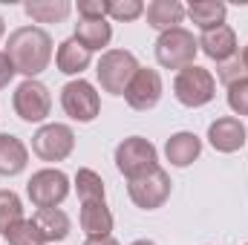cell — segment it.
<instances>
[{
	"mask_svg": "<svg viewBox=\"0 0 248 245\" xmlns=\"http://www.w3.org/2000/svg\"><path fill=\"white\" fill-rule=\"evenodd\" d=\"M32 219H35L38 231L44 234V243H61L72 231V222L61 208H41Z\"/></svg>",
	"mask_w": 248,
	"mask_h": 245,
	"instance_id": "cell-20",
	"label": "cell"
},
{
	"mask_svg": "<svg viewBox=\"0 0 248 245\" xmlns=\"http://www.w3.org/2000/svg\"><path fill=\"white\" fill-rule=\"evenodd\" d=\"M130 245H156L153 240H136V243H130Z\"/></svg>",
	"mask_w": 248,
	"mask_h": 245,
	"instance_id": "cell-33",
	"label": "cell"
},
{
	"mask_svg": "<svg viewBox=\"0 0 248 245\" xmlns=\"http://www.w3.org/2000/svg\"><path fill=\"white\" fill-rule=\"evenodd\" d=\"M20 219H26V216H23V202H20V196H17L15 190H0V237H3L15 222H20Z\"/></svg>",
	"mask_w": 248,
	"mask_h": 245,
	"instance_id": "cell-24",
	"label": "cell"
},
{
	"mask_svg": "<svg viewBox=\"0 0 248 245\" xmlns=\"http://www.w3.org/2000/svg\"><path fill=\"white\" fill-rule=\"evenodd\" d=\"M196 44H199V49H202L211 61H217V63H225V61H231V58L240 55V49H237V32H234L228 23L202 32Z\"/></svg>",
	"mask_w": 248,
	"mask_h": 245,
	"instance_id": "cell-13",
	"label": "cell"
},
{
	"mask_svg": "<svg viewBox=\"0 0 248 245\" xmlns=\"http://www.w3.org/2000/svg\"><path fill=\"white\" fill-rule=\"evenodd\" d=\"M61 107H63V113H66L72 122L90 124V122H95L98 113H101V95H98V90H95L90 81L75 78V81L63 84Z\"/></svg>",
	"mask_w": 248,
	"mask_h": 245,
	"instance_id": "cell-6",
	"label": "cell"
},
{
	"mask_svg": "<svg viewBox=\"0 0 248 245\" xmlns=\"http://www.w3.org/2000/svg\"><path fill=\"white\" fill-rule=\"evenodd\" d=\"M246 138L248 130L243 119H237V116H222V119L211 122V127H208V141L217 153H237L246 147Z\"/></svg>",
	"mask_w": 248,
	"mask_h": 245,
	"instance_id": "cell-12",
	"label": "cell"
},
{
	"mask_svg": "<svg viewBox=\"0 0 248 245\" xmlns=\"http://www.w3.org/2000/svg\"><path fill=\"white\" fill-rule=\"evenodd\" d=\"M6 35V23H3V17H0V38Z\"/></svg>",
	"mask_w": 248,
	"mask_h": 245,
	"instance_id": "cell-34",
	"label": "cell"
},
{
	"mask_svg": "<svg viewBox=\"0 0 248 245\" xmlns=\"http://www.w3.org/2000/svg\"><path fill=\"white\" fill-rule=\"evenodd\" d=\"M90 63H93V52L84 49L75 38H66V41L58 44V52H55L58 72H63V75H78L81 78V72L90 69Z\"/></svg>",
	"mask_w": 248,
	"mask_h": 245,
	"instance_id": "cell-19",
	"label": "cell"
},
{
	"mask_svg": "<svg viewBox=\"0 0 248 245\" xmlns=\"http://www.w3.org/2000/svg\"><path fill=\"white\" fill-rule=\"evenodd\" d=\"M84 49L90 52H101L110 46L113 41V26L107 23V17H98V20H87V17H78L75 23V35H72Z\"/></svg>",
	"mask_w": 248,
	"mask_h": 245,
	"instance_id": "cell-17",
	"label": "cell"
},
{
	"mask_svg": "<svg viewBox=\"0 0 248 245\" xmlns=\"http://www.w3.org/2000/svg\"><path fill=\"white\" fill-rule=\"evenodd\" d=\"M144 15H147V26H153L162 35V32L179 29V23L185 20L187 12L179 0H150L144 6Z\"/></svg>",
	"mask_w": 248,
	"mask_h": 245,
	"instance_id": "cell-15",
	"label": "cell"
},
{
	"mask_svg": "<svg viewBox=\"0 0 248 245\" xmlns=\"http://www.w3.org/2000/svg\"><path fill=\"white\" fill-rule=\"evenodd\" d=\"M196 52H199V44L196 38L187 32V29H170V32H162L156 38V61L165 69H185L193 66L196 61Z\"/></svg>",
	"mask_w": 248,
	"mask_h": 245,
	"instance_id": "cell-5",
	"label": "cell"
},
{
	"mask_svg": "<svg viewBox=\"0 0 248 245\" xmlns=\"http://www.w3.org/2000/svg\"><path fill=\"white\" fill-rule=\"evenodd\" d=\"M246 245H248V243H246Z\"/></svg>",
	"mask_w": 248,
	"mask_h": 245,
	"instance_id": "cell-35",
	"label": "cell"
},
{
	"mask_svg": "<svg viewBox=\"0 0 248 245\" xmlns=\"http://www.w3.org/2000/svg\"><path fill=\"white\" fill-rule=\"evenodd\" d=\"M15 69L26 78H38L52 61V38L41 26H20L9 35V44L3 49Z\"/></svg>",
	"mask_w": 248,
	"mask_h": 245,
	"instance_id": "cell-1",
	"label": "cell"
},
{
	"mask_svg": "<svg viewBox=\"0 0 248 245\" xmlns=\"http://www.w3.org/2000/svg\"><path fill=\"white\" fill-rule=\"evenodd\" d=\"M3 240L9 245H46L44 243V234H41L38 225H35V219H20V222H15V225L3 234Z\"/></svg>",
	"mask_w": 248,
	"mask_h": 245,
	"instance_id": "cell-25",
	"label": "cell"
},
{
	"mask_svg": "<svg viewBox=\"0 0 248 245\" xmlns=\"http://www.w3.org/2000/svg\"><path fill=\"white\" fill-rule=\"evenodd\" d=\"M78 17H87V20L107 17V0H78Z\"/></svg>",
	"mask_w": 248,
	"mask_h": 245,
	"instance_id": "cell-29",
	"label": "cell"
},
{
	"mask_svg": "<svg viewBox=\"0 0 248 245\" xmlns=\"http://www.w3.org/2000/svg\"><path fill=\"white\" fill-rule=\"evenodd\" d=\"M84 245H119L113 237H98V240H87Z\"/></svg>",
	"mask_w": 248,
	"mask_h": 245,
	"instance_id": "cell-31",
	"label": "cell"
},
{
	"mask_svg": "<svg viewBox=\"0 0 248 245\" xmlns=\"http://www.w3.org/2000/svg\"><path fill=\"white\" fill-rule=\"evenodd\" d=\"M12 107L20 122L41 124L52 113V95H49L46 84H41L38 78H26L23 84H17V90L12 95Z\"/></svg>",
	"mask_w": 248,
	"mask_h": 245,
	"instance_id": "cell-7",
	"label": "cell"
},
{
	"mask_svg": "<svg viewBox=\"0 0 248 245\" xmlns=\"http://www.w3.org/2000/svg\"><path fill=\"white\" fill-rule=\"evenodd\" d=\"M26 196L32 199V205L41 208H58L63 199L69 196V176L58 168H44L35 170L32 179L26 182Z\"/></svg>",
	"mask_w": 248,
	"mask_h": 245,
	"instance_id": "cell-9",
	"label": "cell"
},
{
	"mask_svg": "<svg viewBox=\"0 0 248 245\" xmlns=\"http://www.w3.org/2000/svg\"><path fill=\"white\" fill-rule=\"evenodd\" d=\"M185 12L202 32H208V29H217V26L225 23L228 6L219 3V0H190V3L185 6Z\"/></svg>",
	"mask_w": 248,
	"mask_h": 245,
	"instance_id": "cell-21",
	"label": "cell"
},
{
	"mask_svg": "<svg viewBox=\"0 0 248 245\" xmlns=\"http://www.w3.org/2000/svg\"><path fill=\"white\" fill-rule=\"evenodd\" d=\"M17 75V69H15V63L9 61V55L6 52H0V90H6L9 84H12V78Z\"/></svg>",
	"mask_w": 248,
	"mask_h": 245,
	"instance_id": "cell-30",
	"label": "cell"
},
{
	"mask_svg": "<svg viewBox=\"0 0 248 245\" xmlns=\"http://www.w3.org/2000/svg\"><path fill=\"white\" fill-rule=\"evenodd\" d=\"M23 12L35 23H63L72 12V3L69 0H26Z\"/></svg>",
	"mask_w": 248,
	"mask_h": 245,
	"instance_id": "cell-22",
	"label": "cell"
},
{
	"mask_svg": "<svg viewBox=\"0 0 248 245\" xmlns=\"http://www.w3.org/2000/svg\"><path fill=\"white\" fill-rule=\"evenodd\" d=\"M116 168L127 182L136 176H144L159 168V150L153 141H147L141 136H127L116 147Z\"/></svg>",
	"mask_w": 248,
	"mask_h": 245,
	"instance_id": "cell-4",
	"label": "cell"
},
{
	"mask_svg": "<svg viewBox=\"0 0 248 245\" xmlns=\"http://www.w3.org/2000/svg\"><path fill=\"white\" fill-rule=\"evenodd\" d=\"M162 92H165V84H162V75L159 69H150V66H139V72L133 75L127 92H124V101L139 110V113H147L153 110L159 101H162Z\"/></svg>",
	"mask_w": 248,
	"mask_h": 245,
	"instance_id": "cell-11",
	"label": "cell"
},
{
	"mask_svg": "<svg viewBox=\"0 0 248 245\" xmlns=\"http://www.w3.org/2000/svg\"><path fill=\"white\" fill-rule=\"evenodd\" d=\"M240 58H243V66H246V75H248V46L243 49V55H240Z\"/></svg>",
	"mask_w": 248,
	"mask_h": 245,
	"instance_id": "cell-32",
	"label": "cell"
},
{
	"mask_svg": "<svg viewBox=\"0 0 248 245\" xmlns=\"http://www.w3.org/2000/svg\"><path fill=\"white\" fill-rule=\"evenodd\" d=\"M72 150H75V133L69 124H41L38 133L32 136V153L41 162H63L72 156Z\"/></svg>",
	"mask_w": 248,
	"mask_h": 245,
	"instance_id": "cell-8",
	"label": "cell"
},
{
	"mask_svg": "<svg viewBox=\"0 0 248 245\" xmlns=\"http://www.w3.org/2000/svg\"><path fill=\"white\" fill-rule=\"evenodd\" d=\"M173 95H176V101L182 107H190V110L205 107L217 95V78L205 66H196V63L193 66H185L173 78Z\"/></svg>",
	"mask_w": 248,
	"mask_h": 245,
	"instance_id": "cell-2",
	"label": "cell"
},
{
	"mask_svg": "<svg viewBox=\"0 0 248 245\" xmlns=\"http://www.w3.org/2000/svg\"><path fill=\"white\" fill-rule=\"evenodd\" d=\"M228 107L234 116H248V75L228 87Z\"/></svg>",
	"mask_w": 248,
	"mask_h": 245,
	"instance_id": "cell-27",
	"label": "cell"
},
{
	"mask_svg": "<svg viewBox=\"0 0 248 245\" xmlns=\"http://www.w3.org/2000/svg\"><path fill=\"white\" fill-rule=\"evenodd\" d=\"M141 15H144V3L141 0H107V17H113L119 23L139 20Z\"/></svg>",
	"mask_w": 248,
	"mask_h": 245,
	"instance_id": "cell-26",
	"label": "cell"
},
{
	"mask_svg": "<svg viewBox=\"0 0 248 245\" xmlns=\"http://www.w3.org/2000/svg\"><path fill=\"white\" fill-rule=\"evenodd\" d=\"M26 165H29V147L12 133H0V176H20Z\"/></svg>",
	"mask_w": 248,
	"mask_h": 245,
	"instance_id": "cell-18",
	"label": "cell"
},
{
	"mask_svg": "<svg viewBox=\"0 0 248 245\" xmlns=\"http://www.w3.org/2000/svg\"><path fill=\"white\" fill-rule=\"evenodd\" d=\"M170 187H173V182H170L168 170L156 168V170H150V173H144V176L130 179V182H127V193H130V199H133L136 208H141V211H156V208H162V205L170 199Z\"/></svg>",
	"mask_w": 248,
	"mask_h": 245,
	"instance_id": "cell-10",
	"label": "cell"
},
{
	"mask_svg": "<svg viewBox=\"0 0 248 245\" xmlns=\"http://www.w3.org/2000/svg\"><path fill=\"white\" fill-rule=\"evenodd\" d=\"M78 222H81V231L87 234V240L113 234V211L107 208V202H84Z\"/></svg>",
	"mask_w": 248,
	"mask_h": 245,
	"instance_id": "cell-16",
	"label": "cell"
},
{
	"mask_svg": "<svg viewBox=\"0 0 248 245\" xmlns=\"http://www.w3.org/2000/svg\"><path fill=\"white\" fill-rule=\"evenodd\" d=\"M75 193H78L81 205H84V202H104V179H101L95 170L81 168V170L75 173Z\"/></svg>",
	"mask_w": 248,
	"mask_h": 245,
	"instance_id": "cell-23",
	"label": "cell"
},
{
	"mask_svg": "<svg viewBox=\"0 0 248 245\" xmlns=\"http://www.w3.org/2000/svg\"><path fill=\"white\" fill-rule=\"evenodd\" d=\"M165 156L173 168H190L199 156H202V138L196 133H173L168 141H165Z\"/></svg>",
	"mask_w": 248,
	"mask_h": 245,
	"instance_id": "cell-14",
	"label": "cell"
},
{
	"mask_svg": "<svg viewBox=\"0 0 248 245\" xmlns=\"http://www.w3.org/2000/svg\"><path fill=\"white\" fill-rule=\"evenodd\" d=\"M139 72V61L133 52L127 49H107L98 63H95V75H98V84L104 92L110 95H124L133 75Z\"/></svg>",
	"mask_w": 248,
	"mask_h": 245,
	"instance_id": "cell-3",
	"label": "cell"
},
{
	"mask_svg": "<svg viewBox=\"0 0 248 245\" xmlns=\"http://www.w3.org/2000/svg\"><path fill=\"white\" fill-rule=\"evenodd\" d=\"M217 78H219L225 87H231L234 81L246 78V66H243V58L237 55V58H231V61H225V63H217Z\"/></svg>",
	"mask_w": 248,
	"mask_h": 245,
	"instance_id": "cell-28",
	"label": "cell"
}]
</instances>
